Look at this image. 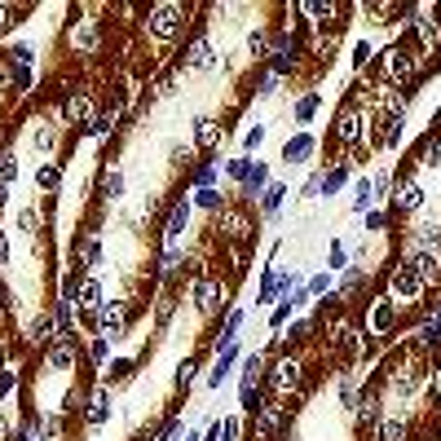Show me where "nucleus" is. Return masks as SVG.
I'll return each mask as SVG.
<instances>
[{"label":"nucleus","mask_w":441,"mask_h":441,"mask_svg":"<svg viewBox=\"0 0 441 441\" xmlns=\"http://www.w3.org/2000/svg\"><path fill=\"white\" fill-rule=\"evenodd\" d=\"M313 150H318V137H313V133H296V137L282 146V159L287 163H309Z\"/></svg>","instance_id":"obj_9"},{"label":"nucleus","mask_w":441,"mask_h":441,"mask_svg":"<svg viewBox=\"0 0 441 441\" xmlns=\"http://www.w3.org/2000/svg\"><path fill=\"white\" fill-rule=\"evenodd\" d=\"M393 190H397V194H388V207H393L397 216H402V212H415V207H424V185H419L411 172H406L402 181H393Z\"/></svg>","instance_id":"obj_5"},{"label":"nucleus","mask_w":441,"mask_h":441,"mask_svg":"<svg viewBox=\"0 0 441 441\" xmlns=\"http://www.w3.org/2000/svg\"><path fill=\"white\" fill-rule=\"evenodd\" d=\"M269 185V168L265 163H251V172H247V181H243V194H260Z\"/></svg>","instance_id":"obj_19"},{"label":"nucleus","mask_w":441,"mask_h":441,"mask_svg":"<svg viewBox=\"0 0 441 441\" xmlns=\"http://www.w3.org/2000/svg\"><path fill=\"white\" fill-rule=\"evenodd\" d=\"M344 181H349V163H335L331 172H322V194H335Z\"/></svg>","instance_id":"obj_21"},{"label":"nucleus","mask_w":441,"mask_h":441,"mask_svg":"<svg viewBox=\"0 0 441 441\" xmlns=\"http://www.w3.org/2000/svg\"><path fill=\"white\" fill-rule=\"evenodd\" d=\"M9 54H14V67H31V58H36V49H31V45H14V49H9Z\"/></svg>","instance_id":"obj_38"},{"label":"nucleus","mask_w":441,"mask_h":441,"mask_svg":"<svg viewBox=\"0 0 441 441\" xmlns=\"http://www.w3.org/2000/svg\"><path fill=\"white\" fill-rule=\"evenodd\" d=\"M260 142H265V124H256V128H247V137H243V150H256Z\"/></svg>","instance_id":"obj_42"},{"label":"nucleus","mask_w":441,"mask_h":441,"mask_svg":"<svg viewBox=\"0 0 441 441\" xmlns=\"http://www.w3.org/2000/svg\"><path fill=\"white\" fill-rule=\"evenodd\" d=\"M265 384L274 388V393H282V397H287V393H296V388L304 384V362H296V358H282V362L274 366V371L265 375Z\"/></svg>","instance_id":"obj_4"},{"label":"nucleus","mask_w":441,"mask_h":441,"mask_svg":"<svg viewBox=\"0 0 441 441\" xmlns=\"http://www.w3.org/2000/svg\"><path fill=\"white\" fill-rule=\"evenodd\" d=\"M133 371H137V362H111V384H124V380H133Z\"/></svg>","instance_id":"obj_34"},{"label":"nucleus","mask_w":441,"mask_h":441,"mask_svg":"<svg viewBox=\"0 0 441 441\" xmlns=\"http://www.w3.org/2000/svg\"><path fill=\"white\" fill-rule=\"evenodd\" d=\"M111 358V340L106 335H93V344H89V366H102Z\"/></svg>","instance_id":"obj_28"},{"label":"nucleus","mask_w":441,"mask_h":441,"mask_svg":"<svg viewBox=\"0 0 441 441\" xmlns=\"http://www.w3.org/2000/svg\"><path fill=\"white\" fill-rule=\"evenodd\" d=\"M18 177V159H14V146L0 142V185H14Z\"/></svg>","instance_id":"obj_18"},{"label":"nucleus","mask_w":441,"mask_h":441,"mask_svg":"<svg viewBox=\"0 0 441 441\" xmlns=\"http://www.w3.org/2000/svg\"><path fill=\"white\" fill-rule=\"evenodd\" d=\"M185 67H190V71H212L216 67V54H212V45H207L203 36H194L190 54H185Z\"/></svg>","instance_id":"obj_13"},{"label":"nucleus","mask_w":441,"mask_h":441,"mask_svg":"<svg viewBox=\"0 0 441 441\" xmlns=\"http://www.w3.org/2000/svg\"><path fill=\"white\" fill-rule=\"evenodd\" d=\"M291 309H296V304H291V300H282V304H278V309H274V313H269V327H282V322H287V318H291Z\"/></svg>","instance_id":"obj_41"},{"label":"nucleus","mask_w":441,"mask_h":441,"mask_svg":"<svg viewBox=\"0 0 441 441\" xmlns=\"http://www.w3.org/2000/svg\"><path fill=\"white\" fill-rule=\"evenodd\" d=\"M18 23V18H14V9H9V5H0V31H5V27H14Z\"/></svg>","instance_id":"obj_47"},{"label":"nucleus","mask_w":441,"mask_h":441,"mask_svg":"<svg viewBox=\"0 0 441 441\" xmlns=\"http://www.w3.org/2000/svg\"><path fill=\"white\" fill-rule=\"evenodd\" d=\"M14 384H18V375L9 371V366H0V397H5V393H9V388H14Z\"/></svg>","instance_id":"obj_45"},{"label":"nucleus","mask_w":441,"mask_h":441,"mask_svg":"<svg viewBox=\"0 0 441 441\" xmlns=\"http://www.w3.org/2000/svg\"><path fill=\"white\" fill-rule=\"evenodd\" d=\"M76 300H80V309L98 313V309H102V282L93 278V274H84V278H80V291H76Z\"/></svg>","instance_id":"obj_14"},{"label":"nucleus","mask_w":441,"mask_h":441,"mask_svg":"<svg viewBox=\"0 0 441 441\" xmlns=\"http://www.w3.org/2000/svg\"><path fill=\"white\" fill-rule=\"evenodd\" d=\"M185 9L181 5H155L150 9V36L155 40H177V31L185 27Z\"/></svg>","instance_id":"obj_3"},{"label":"nucleus","mask_w":441,"mask_h":441,"mask_svg":"<svg viewBox=\"0 0 441 441\" xmlns=\"http://www.w3.org/2000/svg\"><path fill=\"white\" fill-rule=\"evenodd\" d=\"M388 225V212H366V229H384Z\"/></svg>","instance_id":"obj_46"},{"label":"nucleus","mask_w":441,"mask_h":441,"mask_svg":"<svg viewBox=\"0 0 441 441\" xmlns=\"http://www.w3.org/2000/svg\"><path fill=\"white\" fill-rule=\"evenodd\" d=\"M282 194H287V185H278V181H269L265 185V194H260V212H278V207H282Z\"/></svg>","instance_id":"obj_20"},{"label":"nucleus","mask_w":441,"mask_h":441,"mask_svg":"<svg viewBox=\"0 0 441 441\" xmlns=\"http://www.w3.org/2000/svg\"><path fill=\"white\" fill-rule=\"evenodd\" d=\"M199 207H207V212H225V199H220V190H199L194 194Z\"/></svg>","instance_id":"obj_30"},{"label":"nucleus","mask_w":441,"mask_h":441,"mask_svg":"<svg viewBox=\"0 0 441 441\" xmlns=\"http://www.w3.org/2000/svg\"><path fill=\"white\" fill-rule=\"evenodd\" d=\"M212 181H216V163H212V159L199 163L194 172H190V185H194V190H212Z\"/></svg>","instance_id":"obj_22"},{"label":"nucleus","mask_w":441,"mask_h":441,"mask_svg":"<svg viewBox=\"0 0 441 441\" xmlns=\"http://www.w3.org/2000/svg\"><path fill=\"white\" fill-rule=\"evenodd\" d=\"M247 54L256 58V62L269 58V36H265V31H251V36H247Z\"/></svg>","instance_id":"obj_26"},{"label":"nucleus","mask_w":441,"mask_h":441,"mask_svg":"<svg viewBox=\"0 0 441 441\" xmlns=\"http://www.w3.org/2000/svg\"><path fill=\"white\" fill-rule=\"evenodd\" d=\"M238 327H243V309H229L225 327H220V335H216V353L225 349V344H238Z\"/></svg>","instance_id":"obj_17"},{"label":"nucleus","mask_w":441,"mask_h":441,"mask_svg":"<svg viewBox=\"0 0 441 441\" xmlns=\"http://www.w3.org/2000/svg\"><path fill=\"white\" fill-rule=\"evenodd\" d=\"M220 133H225V124H216V120H207V115H203V120H194V142H199V146H203V150H207V155H212V150H216V146H220Z\"/></svg>","instance_id":"obj_12"},{"label":"nucleus","mask_w":441,"mask_h":441,"mask_svg":"<svg viewBox=\"0 0 441 441\" xmlns=\"http://www.w3.org/2000/svg\"><path fill=\"white\" fill-rule=\"evenodd\" d=\"M36 185H40L45 194H54L58 185H62V163H54V159L40 163V168H36Z\"/></svg>","instance_id":"obj_16"},{"label":"nucleus","mask_w":441,"mask_h":441,"mask_svg":"<svg viewBox=\"0 0 441 441\" xmlns=\"http://www.w3.org/2000/svg\"><path fill=\"white\" fill-rule=\"evenodd\" d=\"M437 318H441V304H437Z\"/></svg>","instance_id":"obj_50"},{"label":"nucleus","mask_w":441,"mask_h":441,"mask_svg":"<svg viewBox=\"0 0 441 441\" xmlns=\"http://www.w3.org/2000/svg\"><path fill=\"white\" fill-rule=\"evenodd\" d=\"M106 419H111V384H102V388H93V397H89L84 424H89V428H98V424H106Z\"/></svg>","instance_id":"obj_7"},{"label":"nucleus","mask_w":441,"mask_h":441,"mask_svg":"<svg viewBox=\"0 0 441 441\" xmlns=\"http://www.w3.org/2000/svg\"><path fill=\"white\" fill-rule=\"evenodd\" d=\"M115 115H120V111L93 115V120H89V128H84V133H89V137H106V133H111V124H115Z\"/></svg>","instance_id":"obj_27"},{"label":"nucleus","mask_w":441,"mask_h":441,"mask_svg":"<svg viewBox=\"0 0 441 441\" xmlns=\"http://www.w3.org/2000/svg\"><path fill=\"white\" fill-rule=\"evenodd\" d=\"M194 371H199V358H185L177 366V388H190L194 384Z\"/></svg>","instance_id":"obj_33"},{"label":"nucleus","mask_w":441,"mask_h":441,"mask_svg":"<svg viewBox=\"0 0 441 441\" xmlns=\"http://www.w3.org/2000/svg\"><path fill=\"white\" fill-rule=\"evenodd\" d=\"M194 304H199L203 313H212L216 304H225V287H220L216 278H199V282H194Z\"/></svg>","instance_id":"obj_8"},{"label":"nucleus","mask_w":441,"mask_h":441,"mask_svg":"<svg viewBox=\"0 0 441 441\" xmlns=\"http://www.w3.org/2000/svg\"><path fill=\"white\" fill-rule=\"evenodd\" d=\"M335 142H340V146H349V150H358V142H362L358 93H349V98H344V106H340V115H335Z\"/></svg>","instance_id":"obj_1"},{"label":"nucleus","mask_w":441,"mask_h":441,"mask_svg":"<svg viewBox=\"0 0 441 441\" xmlns=\"http://www.w3.org/2000/svg\"><path fill=\"white\" fill-rule=\"evenodd\" d=\"M238 433H243L238 419H220V437H225V441H238Z\"/></svg>","instance_id":"obj_43"},{"label":"nucleus","mask_w":441,"mask_h":441,"mask_svg":"<svg viewBox=\"0 0 441 441\" xmlns=\"http://www.w3.org/2000/svg\"><path fill=\"white\" fill-rule=\"evenodd\" d=\"M304 291H309V296H327V291H331V274H313Z\"/></svg>","instance_id":"obj_35"},{"label":"nucleus","mask_w":441,"mask_h":441,"mask_svg":"<svg viewBox=\"0 0 441 441\" xmlns=\"http://www.w3.org/2000/svg\"><path fill=\"white\" fill-rule=\"evenodd\" d=\"M393 322H397V313H393V304L384 300L380 309H375V331H380V335H384V331H393Z\"/></svg>","instance_id":"obj_32"},{"label":"nucleus","mask_w":441,"mask_h":441,"mask_svg":"<svg viewBox=\"0 0 441 441\" xmlns=\"http://www.w3.org/2000/svg\"><path fill=\"white\" fill-rule=\"evenodd\" d=\"M177 433H181V424H177V419H168V424L159 428V433H155V441H172Z\"/></svg>","instance_id":"obj_44"},{"label":"nucleus","mask_w":441,"mask_h":441,"mask_svg":"<svg viewBox=\"0 0 441 441\" xmlns=\"http://www.w3.org/2000/svg\"><path fill=\"white\" fill-rule=\"evenodd\" d=\"M371 58H375V49L366 45V40H358V45H353V67L362 71V67H366V62H371Z\"/></svg>","instance_id":"obj_37"},{"label":"nucleus","mask_w":441,"mask_h":441,"mask_svg":"<svg viewBox=\"0 0 441 441\" xmlns=\"http://www.w3.org/2000/svg\"><path fill=\"white\" fill-rule=\"evenodd\" d=\"M371 199H375V190H371V181H358L353 185V212H366V207H371Z\"/></svg>","instance_id":"obj_29"},{"label":"nucleus","mask_w":441,"mask_h":441,"mask_svg":"<svg viewBox=\"0 0 441 441\" xmlns=\"http://www.w3.org/2000/svg\"><path fill=\"white\" fill-rule=\"evenodd\" d=\"M318 106H322V98H318V93H304V98L296 102V124H309L313 115H318Z\"/></svg>","instance_id":"obj_24"},{"label":"nucleus","mask_w":441,"mask_h":441,"mask_svg":"<svg viewBox=\"0 0 441 441\" xmlns=\"http://www.w3.org/2000/svg\"><path fill=\"white\" fill-rule=\"evenodd\" d=\"M344 260H349V251H344V243H331V256H327V269H344Z\"/></svg>","instance_id":"obj_40"},{"label":"nucleus","mask_w":441,"mask_h":441,"mask_svg":"<svg viewBox=\"0 0 441 441\" xmlns=\"http://www.w3.org/2000/svg\"><path fill=\"white\" fill-rule=\"evenodd\" d=\"M185 220H190V199H177L172 212H168L163 234H168V238H181V234H185Z\"/></svg>","instance_id":"obj_15"},{"label":"nucleus","mask_w":441,"mask_h":441,"mask_svg":"<svg viewBox=\"0 0 441 441\" xmlns=\"http://www.w3.org/2000/svg\"><path fill=\"white\" fill-rule=\"evenodd\" d=\"M98 318V335H106V340H120L124 331H128V309H124V300H102V309L93 313Z\"/></svg>","instance_id":"obj_2"},{"label":"nucleus","mask_w":441,"mask_h":441,"mask_svg":"<svg viewBox=\"0 0 441 441\" xmlns=\"http://www.w3.org/2000/svg\"><path fill=\"white\" fill-rule=\"evenodd\" d=\"M415 31H419L424 45H441V23L437 18H415Z\"/></svg>","instance_id":"obj_23"},{"label":"nucleus","mask_w":441,"mask_h":441,"mask_svg":"<svg viewBox=\"0 0 441 441\" xmlns=\"http://www.w3.org/2000/svg\"><path fill=\"white\" fill-rule=\"evenodd\" d=\"M260 380H265V358L251 353V358H243V384H260Z\"/></svg>","instance_id":"obj_25"},{"label":"nucleus","mask_w":441,"mask_h":441,"mask_svg":"<svg viewBox=\"0 0 441 441\" xmlns=\"http://www.w3.org/2000/svg\"><path fill=\"white\" fill-rule=\"evenodd\" d=\"M185 441H203V437H194V433H185Z\"/></svg>","instance_id":"obj_48"},{"label":"nucleus","mask_w":441,"mask_h":441,"mask_svg":"<svg viewBox=\"0 0 441 441\" xmlns=\"http://www.w3.org/2000/svg\"><path fill=\"white\" fill-rule=\"evenodd\" d=\"M234 181H247V172H251V159H229V168H225Z\"/></svg>","instance_id":"obj_39"},{"label":"nucleus","mask_w":441,"mask_h":441,"mask_svg":"<svg viewBox=\"0 0 441 441\" xmlns=\"http://www.w3.org/2000/svg\"><path fill=\"white\" fill-rule=\"evenodd\" d=\"M0 441H5V424H0Z\"/></svg>","instance_id":"obj_49"},{"label":"nucleus","mask_w":441,"mask_h":441,"mask_svg":"<svg viewBox=\"0 0 441 441\" xmlns=\"http://www.w3.org/2000/svg\"><path fill=\"white\" fill-rule=\"evenodd\" d=\"M388 291H393L397 300H415V296H424V278H419L415 269L402 260V265H397L393 274H388Z\"/></svg>","instance_id":"obj_6"},{"label":"nucleus","mask_w":441,"mask_h":441,"mask_svg":"<svg viewBox=\"0 0 441 441\" xmlns=\"http://www.w3.org/2000/svg\"><path fill=\"white\" fill-rule=\"evenodd\" d=\"M362 282H366L362 269H349V274H344V282H340V291H344V296H353V291H358Z\"/></svg>","instance_id":"obj_36"},{"label":"nucleus","mask_w":441,"mask_h":441,"mask_svg":"<svg viewBox=\"0 0 441 441\" xmlns=\"http://www.w3.org/2000/svg\"><path fill=\"white\" fill-rule=\"evenodd\" d=\"M62 115H67V124H89V115H93L89 93H67V102H62Z\"/></svg>","instance_id":"obj_10"},{"label":"nucleus","mask_w":441,"mask_h":441,"mask_svg":"<svg viewBox=\"0 0 441 441\" xmlns=\"http://www.w3.org/2000/svg\"><path fill=\"white\" fill-rule=\"evenodd\" d=\"M71 362H76V340H54L45 349V366H54V371H67Z\"/></svg>","instance_id":"obj_11"},{"label":"nucleus","mask_w":441,"mask_h":441,"mask_svg":"<svg viewBox=\"0 0 441 441\" xmlns=\"http://www.w3.org/2000/svg\"><path fill=\"white\" fill-rule=\"evenodd\" d=\"M238 397H243V411H247V415H256L260 406H265V397H260L256 384H243V393H238Z\"/></svg>","instance_id":"obj_31"}]
</instances>
